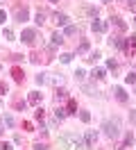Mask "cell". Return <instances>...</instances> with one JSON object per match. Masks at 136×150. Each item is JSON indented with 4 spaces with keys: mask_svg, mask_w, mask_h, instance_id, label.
<instances>
[{
    "mask_svg": "<svg viewBox=\"0 0 136 150\" xmlns=\"http://www.w3.org/2000/svg\"><path fill=\"white\" fill-rule=\"evenodd\" d=\"M0 150H11V143H7V141H2V143H0Z\"/></svg>",
    "mask_w": 136,
    "mask_h": 150,
    "instance_id": "obj_29",
    "label": "cell"
},
{
    "mask_svg": "<svg viewBox=\"0 0 136 150\" xmlns=\"http://www.w3.org/2000/svg\"><path fill=\"white\" fill-rule=\"evenodd\" d=\"M134 25H136V18H134Z\"/></svg>",
    "mask_w": 136,
    "mask_h": 150,
    "instance_id": "obj_39",
    "label": "cell"
},
{
    "mask_svg": "<svg viewBox=\"0 0 136 150\" xmlns=\"http://www.w3.org/2000/svg\"><path fill=\"white\" fill-rule=\"evenodd\" d=\"M25 105H27L25 100H23V103H20V100H16V109H25Z\"/></svg>",
    "mask_w": 136,
    "mask_h": 150,
    "instance_id": "obj_32",
    "label": "cell"
},
{
    "mask_svg": "<svg viewBox=\"0 0 136 150\" xmlns=\"http://www.w3.org/2000/svg\"><path fill=\"white\" fill-rule=\"evenodd\" d=\"M61 43H63V34L54 32L52 37H50V46H52V48H57V46H61Z\"/></svg>",
    "mask_w": 136,
    "mask_h": 150,
    "instance_id": "obj_8",
    "label": "cell"
},
{
    "mask_svg": "<svg viewBox=\"0 0 136 150\" xmlns=\"http://www.w3.org/2000/svg\"><path fill=\"white\" fill-rule=\"evenodd\" d=\"M59 59H61V64H68V62L73 59V55H70V52H63V55L59 57Z\"/></svg>",
    "mask_w": 136,
    "mask_h": 150,
    "instance_id": "obj_24",
    "label": "cell"
},
{
    "mask_svg": "<svg viewBox=\"0 0 136 150\" xmlns=\"http://www.w3.org/2000/svg\"><path fill=\"white\" fill-rule=\"evenodd\" d=\"M102 2H111V0H102Z\"/></svg>",
    "mask_w": 136,
    "mask_h": 150,
    "instance_id": "obj_38",
    "label": "cell"
},
{
    "mask_svg": "<svg viewBox=\"0 0 136 150\" xmlns=\"http://www.w3.org/2000/svg\"><path fill=\"white\" fill-rule=\"evenodd\" d=\"M91 30H93V32H107V23H104V21L93 18V23H91Z\"/></svg>",
    "mask_w": 136,
    "mask_h": 150,
    "instance_id": "obj_5",
    "label": "cell"
},
{
    "mask_svg": "<svg viewBox=\"0 0 136 150\" xmlns=\"http://www.w3.org/2000/svg\"><path fill=\"white\" fill-rule=\"evenodd\" d=\"M63 98H66V91H63V89H57V91H54V100L59 103V100H63Z\"/></svg>",
    "mask_w": 136,
    "mask_h": 150,
    "instance_id": "obj_18",
    "label": "cell"
},
{
    "mask_svg": "<svg viewBox=\"0 0 136 150\" xmlns=\"http://www.w3.org/2000/svg\"><path fill=\"white\" fill-rule=\"evenodd\" d=\"M0 132H2V130H0Z\"/></svg>",
    "mask_w": 136,
    "mask_h": 150,
    "instance_id": "obj_40",
    "label": "cell"
},
{
    "mask_svg": "<svg viewBox=\"0 0 136 150\" xmlns=\"http://www.w3.org/2000/svg\"><path fill=\"white\" fill-rule=\"evenodd\" d=\"M45 23V14L43 11H36V25H43Z\"/></svg>",
    "mask_w": 136,
    "mask_h": 150,
    "instance_id": "obj_20",
    "label": "cell"
},
{
    "mask_svg": "<svg viewBox=\"0 0 136 150\" xmlns=\"http://www.w3.org/2000/svg\"><path fill=\"white\" fill-rule=\"evenodd\" d=\"M50 2H59V0H50Z\"/></svg>",
    "mask_w": 136,
    "mask_h": 150,
    "instance_id": "obj_37",
    "label": "cell"
},
{
    "mask_svg": "<svg viewBox=\"0 0 136 150\" xmlns=\"http://www.w3.org/2000/svg\"><path fill=\"white\" fill-rule=\"evenodd\" d=\"M84 91H86V93H89V96H95V93H98V91H95L93 86H89V84H84Z\"/></svg>",
    "mask_w": 136,
    "mask_h": 150,
    "instance_id": "obj_27",
    "label": "cell"
},
{
    "mask_svg": "<svg viewBox=\"0 0 136 150\" xmlns=\"http://www.w3.org/2000/svg\"><path fill=\"white\" fill-rule=\"evenodd\" d=\"M125 48H127V52H129V55H136V34H132V39L125 43Z\"/></svg>",
    "mask_w": 136,
    "mask_h": 150,
    "instance_id": "obj_9",
    "label": "cell"
},
{
    "mask_svg": "<svg viewBox=\"0 0 136 150\" xmlns=\"http://www.w3.org/2000/svg\"><path fill=\"white\" fill-rule=\"evenodd\" d=\"M30 62H32V64H39V62H41V55H39V52H32V55H30Z\"/></svg>",
    "mask_w": 136,
    "mask_h": 150,
    "instance_id": "obj_23",
    "label": "cell"
},
{
    "mask_svg": "<svg viewBox=\"0 0 136 150\" xmlns=\"http://www.w3.org/2000/svg\"><path fill=\"white\" fill-rule=\"evenodd\" d=\"M27 103H30V105H39V103H41V93H39V91H32L30 98H27Z\"/></svg>",
    "mask_w": 136,
    "mask_h": 150,
    "instance_id": "obj_12",
    "label": "cell"
},
{
    "mask_svg": "<svg viewBox=\"0 0 136 150\" xmlns=\"http://www.w3.org/2000/svg\"><path fill=\"white\" fill-rule=\"evenodd\" d=\"M54 23L57 25H68V16L66 14H54Z\"/></svg>",
    "mask_w": 136,
    "mask_h": 150,
    "instance_id": "obj_13",
    "label": "cell"
},
{
    "mask_svg": "<svg viewBox=\"0 0 136 150\" xmlns=\"http://www.w3.org/2000/svg\"><path fill=\"white\" fill-rule=\"evenodd\" d=\"M5 39H14V32H11L9 28H5Z\"/></svg>",
    "mask_w": 136,
    "mask_h": 150,
    "instance_id": "obj_31",
    "label": "cell"
},
{
    "mask_svg": "<svg viewBox=\"0 0 136 150\" xmlns=\"http://www.w3.org/2000/svg\"><path fill=\"white\" fill-rule=\"evenodd\" d=\"M129 9H132V11H136V2H129Z\"/></svg>",
    "mask_w": 136,
    "mask_h": 150,
    "instance_id": "obj_36",
    "label": "cell"
},
{
    "mask_svg": "<svg viewBox=\"0 0 136 150\" xmlns=\"http://www.w3.org/2000/svg\"><path fill=\"white\" fill-rule=\"evenodd\" d=\"M113 96H116L120 103H127V93H125V89H123V86H113Z\"/></svg>",
    "mask_w": 136,
    "mask_h": 150,
    "instance_id": "obj_6",
    "label": "cell"
},
{
    "mask_svg": "<svg viewBox=\"0 0 136 150\" xmlns=\"http://www.w3.org/2000/svg\"><path fill=\"white\" fill-rule=\"evenodd\" d=\"M84 52H89V41H82L77 46V55H84Z\"/></svg>",
    "mask_w": 136,
    "mask_h": 150,
    "instance_id": "obj_14",
    "label": "cell"
},
{
    "mask_svg": "<svg viewBox=\"0 0 136 150\" xmlns=\"http://www.w3.org/2000/svg\"><path fill=\"white\" fill-rule=\"evenodd\" d=\"M5 125H7V127H11V125H14V118H11L9 114H7V116H5Z\"/></svg>",
    "mask_w": 136,
    "mask_h": 150,
    "instance_id": "obj_28",
    "label": "cell"
},
{
    "mask_svg": "<svg viewBox=\"0 0 136 150\" xmlns=\"http://www.w3.org/2000/svg\"><path fill=\"white\" fill-rule=\"evenodd\" d=\"M91 75H93V80H102V77H104V75H107V73H104L102 68H95V71H93V73H91Z\"/></svg>",
    "mask_w": 136,
    "mask_h": 150,
    "instance_id": "obj_17",
    "label": "cell"
},
{
    "mask_svg": "<svg viewBox=\"0 0 136 150\" xmlns=\"http://www.w3.org/2000/svg\"><path fill=\"white\" fill-rule=\"evenodd\" d=\"M54 116H57V121H61V118H66V109H61V107H59V109L54 112Z\"/></svg>",
    "mask_w": 136,
    "mask_h": 150,
    "instance_id": "obj_21",
    "label": "cell"
},
{
    "mask_svg": "<svg viewBox=\"0 0 136 150\" xmlns=\"http://www.w3.org/2000/svg\"><path fill=\"white\" fill-rule=\"evenodd\" d=\"M5 21H7V14H5V11L0 9V25H2V23H5Z\"/></svg>",
    "mask_w": 136,
    "mask_h": 150,
    "instance_id": "obj_33",
    "label": "cell"
},
{
    "mask_svg": "<svg viewBox=\"0 0 136 150\" xmlns=\"http://www.w3.org/2000/svg\"><path fill=\"white\" fill-rule=\"evenodd\" d=\"M111 23H113V25H116L120 32H125V30H127V23L120 18V16H111Z\"/></svg>",
    "mask_w": 136,
    "mask_h": 150,
    "instance_id": "obj_7",
    "label": "cell"
},
{
    "mask_svg": "<svg viewBox=\"0 0 136 150\" xmlns=\"http://www.w3.org/2000/svg\"><path fill=\"white\" fill-rule=\"evenodd\" d=\"M125 82H127V84H136V73H134V71H132L129 75H125Z\"/></svg>",
    "mask_w": 136,
    "mask_h": 150,
    "instance_id": "obj_19",
    "label": "cell"
},
{
    "mask_svg": "<svg viewBox=\"0 0 136 150\" xmlns=\"http://www.w3.org/2000/svg\"><path fill=\"white\" fill-rule=\"evenodd\" d=\"M98 59H100V52H98V50H95V52H91V55L86 57V62H89V64H95Z\"/></svg>",
    "mask_w": 136,
    "mask_h": 150,
    "instance_id": "obj_16",
    "label": "cell"
},
{
    "mask_svg": "<svg viewBox=\"0 0 136 150\" xmlns=\"http://www.w3.org/2000/svg\"><path fill=\"white\" fill-rule=\"evenodd\" d=\"M80 118H82L84 123H89V121H91V114H89V112H80Z\"/></svg>",
    "mask_w": 136,
    "mask_h": 150,
    "instance_id": "obj_25",
    "label": "cell"
},
{
    "mask_svg": "<svg viewBox=\"0 0 136 150\" xmlns=\"http://www.w3.org/2000/svg\"><path fill=\"white\" fill-rule=\"evenodd\" d=\"M27 16H30V9H27V7H16V9H14V18H16L18 23L27 21Z\"/></svg>",
    "mask_w": 136,
    "mask_h": 150,
    "instance_id": "obj_3",
    "label": "cell"
},
{
    "mask_svg": "<svg viewBox=\"0 0 136 150\" xmlns=\"http://www.w3.org/2000/svg\"><path fill=\"white\" fill-rule=\"evenodd\" d=\"M66 34H68V37H70V34H77V28H75V25H68V28H66Z\"/></svg>",
    "mask_w": 136,
    "mask_h": 150,
    "instance_id": "obj_26",
    "label": "cell"
},
{
    "mask_svg": "<svg viewBox=\"0 0 136 150\" xmlns=\"http://www.w3.org/2000/svg\"><path fill=\"white\" fill-rule=\"evenodd\" d=\"M20 41H23V43H27V46H34L36 32H34V30H30V28H25L23 32H20Z\"/></svg>",
    "mask_w": 136,
    "mask_h": 150,
    "instance_id": "obj_2",
    "label": "cell"
},
{
    "mask_svg": "<svg viewBox=\"0 0 136 150\" xmlns=\"http://www.w3.org/2000/svg\"><path fill=\"white\" fill-rule=\"evenodd\" d=\"M0 93H7V84L5 82H0Z\"/></svg>",
    "mask_w": 136,
    "mask_h": 150,
    "instance_id": "obj_35",
    "label": "cell"
},
{
    "mask_svg": "<svg viewBox=\"0 0 136 150\" xmlns=\"http://www.w3.org/2000/svg\"><path fill=\"white\" fill-rule=\"evenodd\" d=\"M34 150H45V143H34Z\"/></svg>",
    "mask_w": 136,
    "mask_h": 150,
    "instance_id": "obj_34",
    "label": "cell"
},
{
    "mask_svg": "<svg viewBox=\"0 0 136 150\" xmlns=\"http://www.w3.org/2000/svg\"><path fill=\"white\" fill-rule=\"evenodd\" d=\"M43 116H45V112L41 109V107H39V109L34 112V118H36V121H43Z\"/></svg>",
    "mask_w": 136,
    "mask_h": 150,
    "instance_id": "obj_22",
    "label": "cell"
},
{
    "mask_svg": "<svg viewBox=\"0 0 136 150\" xmlns=\"http://www.w3.org/2000/svg\"><path fill=\"white\" fill-rule=\"evenodd\" d=\"M107 66H109V68H111V71H116V68H118V64H116V62H113V59H109V62H107Z\"/></svg>",
    "mask_w": 136,
    "mask_h": 150,
    "instance_id": "obj_30",
    "label": "cell"
},
{
    "mask_svg": "<svg viewBox=\"0 0 136 150\" xmlns=\"http://www.w3.org/2000/svg\"><path fill=\"white\" fill-rule=\"evenodd\" d=\"M75 109H77V103H75V100H68V107H66V114H75Z\"/></svg>",
    "mask_w": 136,
    "mask_h": 150,
    "instance_id": "obj_15",
    "label": "cell"
},
{
    "mask_svg": "<svg viewBox=\"0 0 136 150\" xmlns=\"http://www.w3.org/2000/svg\"><path fill=\"white\" fill-rule=\"evenodd\" d=\"M95 141H98V134H95L93 130H89V132H86V137H84V143H86V148H93V146H95Z\"/></svg>",
    "mask_w": 136,
    "mask_h": 150,
    "instance_id": "obj_4",
    "label": "cell"
},
{
    "mask_svg": "<svg viewBox=\"0 0 136 150\" xmlns=\"http://www.w3.org/2000/svg\"><path fill=\"white\" fill-rule=\"evenodd\" d=\"M109 43L113 48H118V50H123L125 48V39H120V37H113V39H109Z\"/></svg>",
    "mask_w": 136,
    "mask_h": 150,
    "instance_id": "obj_11",
    "label": "cell"
},
{
    "mask_svg": "<svg viewBox=\"0 0 136 150\" xmlns=\"http://www.w3.org/2000/svg\"><path fill=\"white\" fill-rule=\"evenodd\" d=\"M11 75H14V80H16L18 84H20V82L25 80V75H23V71H20L18 66H14V68H11Z\"/></svg>",
    "mask_w": 136,
    "mask_h": 150,
    "instance_id": "obj_10",
    "label": "cell"
},
{
    "mask_svg": "<svg viewBox=\"0 0 136 150\" xmlns=\"http://www.w3.org/2000/svg\"><path fill=\"white\" fill-rule=\"evenodd\" d=\"M102 130H104V134H107L109 139H116L118 134H120V125H118V121H104Z\"/></svg>",
    "mask_w": 136,
    "mask_h": 150,
    "instance_id": "obj_1",
    "label": "cell"
}]
</instances>
